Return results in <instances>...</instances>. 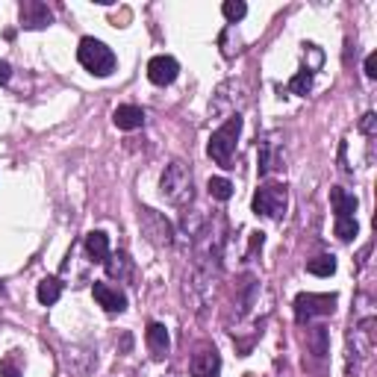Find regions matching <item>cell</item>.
<instances>
[{
  "instance_id": "obj_24",
  "label": "cell",
  "mask_w": 377,
  "mask_h": 377,
  "mask_svg": "<svg viewBox=\"0 0 377 377\" xmlns=\"http://www.w3.org/2000/svg\"><path fill=\"white\" fill-rule=\"evenodd\" d=\"M357 218H336V236L342 239V242H351L354 236H357Z\"/></svg>"
},
{
  "instance_id": "obj_3",
  "label": "cell",
  "mask_w": 377,
  "mask_h": 377,
  "mask_svg": "<svg viewBox=\"0 0 377 377\" xmlns=\"http://www.w3.org/2000/svg\"><path fill=\"white\" fill-rule=\"evenodd\" d=\"M239 133H242V116H230V118H227V121L216 130V133L209 136L206 151H209V156L216 159L221 168H233L230 162H233V151H236Z\"/></svg>"
},
{
  "instance_id": "obj_20",
  "label": "cell",
  "mask_w": 377,
  "mask_h": 377,
  "mask_svg": "<svg viewBox=\"0 0 377 377\" xmlns=\"http://www.w3.org/2000/svg\"><path fill=\"white\" fill-rule=\"evenodd\" d=\"M209 194L216 201H230L233 198V183L230 180H224V177H209Z\"/></svg>"
},
{
  "instance_id": "obj_7",
  "label": "cell",
  "mask_w": 377,
  "mask_h": 377,
  "mask_svg": "<svg viewBox=\"0 0 377 377\" xmlns=\"http://www.w3.org/2000/svg\"><path fill=\"white\" fill-rule=\"evenodd\" d=\"M139 221H142L144 233H147V239H151V242H156V245H171V242H174V227H171L166 218H162L159 212L142 209Z\"/></svg>"
},
{
  "instance_id": "obj_12",
  "label": "cell",
  "mask_w": 377,
  "mask_h": 377,
  "mask_svg": "<svg viewBox=\"0 0 377 377\" xmlns=\"http://www.w3.org/2000/svg\"><path fill=\"white\" fill-rule=\"evenodd\" d=\"M257 156H259V174H268L274 168H280V162H283L280 151H277L274 136H266V139L257 144Z\"/></svg>"
},
{
  "instance_id": "obj_19",
  "label": "cell",
  "mask_w": 377,
  "mask_h": 377,
  "mask_svg": "<svg viewBox=\"0 0 377 377\" xmlns=\"http://www.w3.org/2000/svg\"><path fill=\"white\" fill-rule=\"evenodd\" d=\"M307 271L316 274V277H330V274L336 271V257L321 254V257H316V259H309V262H307Z\"/></svg>"
},
{
  "instance_id": "obj_23",
  "label": "cell",
  "mask_w": 377,
  "mask_h": 377,
  "mask_svg": "<svg viewBox=\"0 0 377 377\" xmlns=\"http://www.w3.org/2000/svg\"><path fill=\"white\" fill-rule=\"evenodd\" d=\"M221 12H224V18H227V21H233V24H236V21H242V18H245V12H248V6H245L242 0H227V4L221 6Z\"/></svg>"
},
{
  "instance_id": "obj_14",
  "label": "cell",
  "mask_w": 377,
  "mask_h": 377,
  "mask_svg": "<svg viewBox=\"0 0 377 377\" xmlns=\"http://www.w3.org/2000/svg\"><path fill=\"white\" fill-rule=\"evenodd\" d=\"M112 121H116L118 130H139L144 124V112L142 106H133V104H124L112 112Z\"/></svg>"
},
{
  "instance_id": "obj_2",
  "label": "cell",
  "mask_w": 377,
  "mask_h": 377,
  "mask_svg": "<svg viewBox=\"0 0 377 377\" xmlns=\"http://www.w3.org/2000/svg\"><path fill=\"white\" fill-rule=\"evenodd\" d=\"M77 59L86 71H92L94 77H109L112 71L118 68V59L112 54V47H106L104 42H97L92 36H86L77 47Z\"/></svg>"
},
{
  "instance_id": "obj_27",
  "label": "cell",
  "mask_w": 377,
  "mask_h": 377,
  "mask_svg": "<svg viewBox=\"0 0 377 377\" xmlns=\"http://www.w3.org/2000/svg\"><path fill=\"white\" fill-rule=\"evenodd\" d=\"M366 77H377V54L366 56Z\"/></svg>"
},
{
  "instance_id": "obj_18",
  "label": "cell",
  "mask_w": 377,
  "mask_h": 377,
  "mask_svg": "<svg viewBox=\"0 0 377 377\" xmlns=\"http://www.w3.org/2000/svg\"><path fill=\"white\" fill-rule=\"evenodd\" d=\"M104 268L109 277H118V280H124V277H130V271H133V262H130L127 254H109L106 262H104Z\"/></svg>"
},
{
  "instance_id": "obj_11",
  "label": "cell",
  "mask_w": 377,
  "mask_h": 377,
  "mask_svg": "<svg viewBox=\"0 0 377 377\" xmlns=\"http://www.w3.org/2000/svg\"><path fill=\"white\" fill-rule=\"evenodd\" d=\"M92 295H94V301L106 309V313H124V309H127L124 292L112 289V286H106V283H94V286H92Z\"/></svg>"
},
{
  "instance_id": "obj_1",
  "label": "cell",
  "mask_w": 377,
  "mask_h": 377,
  "mask_svg": "<svg viewBox=\"0 0 377 377\" xmlns=\"http://www.w3.org/2000/svg\"><path fill=\"white\" fill-rule=\"evenodd\" d=\"M159 192L162 198L174 206H183L186 201H192V171L186 162H168L166 171H162V180H159Z\"/></svg>"
},
{
  "instance_id": "obj_15",
  "label": "cell",
  "mask_w": 377,
  "mask_h": 377,
  "mask_svg": "<svg viewBox=\"0 0 377 377\" xmlns=\"http://www.w3.org/2000/svg\"><path fill=\"white\" fill-rule=\"evenodd\" d=\"M330 204H333L336 218H354V212H357V206H359V201L354 198V194L345 192V189H339V186L330 189Z\"/></svg>"
},
{
  "instance_id": "obj_8",
  "label": "cell",
  "mask_w": 377,
  "mask_h": 377,
  "mask_svg": "<svg viewBox=\"0 0 377 377\" xmlns=\"http://www.w3.org/2000/svg\"><path fill=\"white\" fill-rule=\"evenodd\" d=\"M180 74V65L174 56H154L151 62H147V80H151L154 86H171L174 80Z\"/></svg>"
},
{
  "instance_id": "obj_17",
  "label": "cell",
  "mask_w": 377,
  "mask_h": 377,
  "mask_svg": "<svg viewBox=\"0 0 377 377\" xmlns=\"http://www.w3.org/2000/svg\"><path fill=\"white\" fill-rule=\"evenodd\" d=\"M36 298H39V304H44V307H54V304L62 298V283H59V277H44V280L39 283V289H36Z\"/></svg>"
},
{
  "instance_id": "obj_25",
  "label": "cell",
  "mask_w": 377,
  "mask_h": 377,
  "mask_svg": "<svg viewBox=\"0 0 377 377\" xmlns=\"http://www.w3.org/2000/svg\"><path fill=\"white\" fill-rule=\"evenodd\" d=\"M359 130H363L366 136H374V130H377V116L374 112H366V116L359 118Z\"/></svg>"
},
{
  "instance_id": "obj_28",
  "label": "cell",
  "mask_w": 377,
  "mask_h": 377,
  "mask_svg": "<svg viewBox=\"0 0 377 377\" xmlns=\"http://www.w3.org/2000/svg\"><path fill=\"white\" fill-rule=\"evenodd\" d=\"M9 77H12L9 62H4V59H0V86H6V83H9Z\"/></svg>"
},
{
  "instance_id": "obj_22",
  "label": "cell",
  "mask_w": 377,
  "mask_h": 377,
  "mask_svg": "<svg viewBox=\"0 0 377 377\" xmlns=\"http://www.w3.org/2000/svg\"><path fill=\"white\" fill-rule=\"evenodd\" d=\"M309 348H313V354L319 359L327 354V330L324 327H313V330H309Z\"/></svg>"
},
{
  "instance_id": "obj_5",
  "label": "cell",
  "mask_w": 377,
  "mask_h": 377,
  "mask_svg": "<svg viewBox=\"0 0 377 377\" xmlns=\"http://www.w3.org/2000/svg\"><path fill=\"white\" fill-rule=\"evenodd\" d=\"M286 206H289V192L280 183H266V186H259L257 194H254V212L257 216L280 221L286 216Z\"/></svg>"
},
{
  "instance_id": "obj_13",
  "label": "cell",
  "mask_w": 377,
  "mask_h": 377,
  "mask_svg": "<svg viewBox=\"0 0 377 377\" xmlns=\"http://www.w3.org/2000/svg\"><path fill=\"white\" fill-rule=\"evenodd\" d=\"M144 339H147V348H151V354H154L156 359H162V357L168 354V348H171V339H168L166 324H159V321H151V324H147Z\"/></svg>"
},
{
  "instance_id": "obj_16",
  "label": "cell",
  "mask_w": 377,
  "mask_h": 377,
  "mask_svg": "<svg viewBox=\"0 0 377 377\" xmlns=\"http://www.w3.org/2000/svg\"><path fill=\"white\" fill-rule=\"evenodd\" d=\"M86 254L94 259V262H106L109 257V236L101 233V230H94L86 236Z\"/></svg>"
},
{
  "instance_id": "obj_9",
  "label": "cell",
  "mask_w": 377,
  "mask_h": 377,
  "mask_svg": "<svg viewBox=\"0 0 377 377\" xmlns=\"http://www.w3.org/2000/svg\"><path fill=\"white\" fill-rule=\"evenodd\" d=\"M189 371H192V377H218V371H221L218 351L212 348V345L198 348V354H194L192 363H189Z\"/></svg>"
},
{
  "instance_id": "obj_26",
  "label": "cell",
  "mask_w": 377,
  "mask_h": 377,
  "mask_svg": "<svg viewBox=\"0 0 377 377\" xmlns=\"http://www.w3.org/2000/svg\"><path fill=\"white\" fill-rule=\"evenodd\" d=\"M0 374H4V377H21L18 366H15L12 359H4V363H0Z\"/></svg>"
},
{
  "instance_id": "obj_4",
  "label": "cell",
  "mask_w": 377,
  "mask_h": 377,
  "mask_svg": "<svg viewBox=\"0 0 377 377\" xmlns=\"http://www.w3.org/2000/svg\"><path fill=\"white\" fill-rule=\"evenodd\" d=\"M248 104V92H245L242 80H227L216 89L212 94V104H209V116H239V109Z\"/></svg>"
},
{
  "instance_id": "obj_10",
  "label": "cell",
  "mask_w": 377,
  "mask_h": 377,
  "mask_svg": "<svg viewBox=\"0 0 377 377\" xmlns=\"http://www.w3.org/2000/svg\"><path fill=\"white\" fill-rule=\"evenodd\" d=\"M51 21H54L51 9H47L44 4H39V0H24V4H21V24L27 30H42Z\"/></svg>"
},
{
  "instance_id": "obj_21",
  "label": "cell",
  "mask_w": 377,
  "mask_h": 377,
  "mask_svg": "<svg viewBox=\"0 0 377 377\" xmlns=\"http://www.w3.org/2000/svg\"><path fill=\"white\" fill-rule=\"evenodd\" d=\"M309 89H313V71H298L292 80H289V92L292 94H309Z\"/></svg>"
},
{
  "instance_id": "obj_6",
  "label": "cell",
  "mask_w": 377,
  "mask_h": 377,
  "mask_svg": "<svg viewBox=\"0 0 377 377\" xmlns=\"http://www.w3.org/2000/svg\"><path fill=\"white\" fill-rule=\"evenodd\" d=\"M336 307V295H316V292H301L295 298V319L301 324L316 319V316H330Z\"/></svg>"
}]
</instances>
